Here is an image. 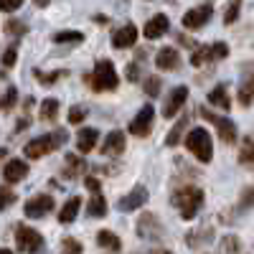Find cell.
<instances>
[{
  "label": "cell",
  "instance_id": "6da1fadb",
  "mask_svg": "<svg viewBox=\"0 0 254 254\" xmlns=\"http://www.w3.org/2000/svg\"><path fill=\"white\" fill-rule=\"evenodd\" d=\"M173 206L181 211V219L190 221L196 214H198V208L203 206V190L196 188V186H178L173 190V196H171Z\"/></svg>",
  "mask_w": 254,
  "mask_h": 254
},
{
  "label": "cell",
  "instance_id": "7a4b0ae2",
  "mask_svg": "<svg viewBox=\"0 0 254 254\" xmlns=\"http://www.w3.org/2000/svg\"><path fill=\"white\" fill-rule=\"evenodd\" d=\"M87 84H92L94 92H110V89H117L120 84V76H117V69L112 61H97L94 66V74L87 76Z\"/></svg>",
  "mask_w": 254,
  "mask_h": 254
},
{
  "label": "cell",
  "instance_id": "3957f363",
  "mask_svg": "<svg viewBox=\"0 0 254 254\" xmlns=\"http://www.w3.org/2000/svg\"><path fill=\"white\" fill-rule=\"evenodd\" d=\"M186 147L193 153L201 163H208L214 158V145H211V135L203 130V127H193L188 135H186Z\"/></svg>",
  "mask_w": 254,
  "mask_h": 254
},
{
  "label": "cell",
  "instance_id": "277c9868",
  "mask_svg": "<svg viewBox=\"0 0 254 254\" xmlns=\"http://www.w3.org/2000/svg\"><path fill=\"white\" fill-rule=\"evenodd\" d=\"M64 140H66V137H64V132L56 130L54 135H41V137H33L31 142H26L23 153H26V158H44L51 150H56Z\"/></svg>",
  "mask_w": 254,
  "mask_h": 254
},
{
  "label": "cell",
  "instance_id": "5b68a950",
  "mask_svg": "<svg viewBox=\"0 0 254 254\" xmlns=\"http://www.w3.org/2000/svg\"><path fill=\"white\" fill-rule=\"evenodd\" d=\"M15 247L23 254H36V252H41V247H44V237H41L36 229L20 224L15 229Z\"/></svg>",
  "mask_w": 254,
  "mask_h": 254
},
{
  "label": "cell",
  "instance_id": "8992f818",
  "mask_svg": "<svg viewBox=\"0 0 254 254\" xmlns=\"http://www.w3.org/2000/svg\"><path fill=\"white\" fill-rule=\"evenodd\" d=\"M201 117L203 120H208L211 125L219 130V137L224 140V142H237V125L231 122V120H226V117H219V115H214V112H208L206 107L201 110Z\"/></svg>",
  "mask_w": 254,
  "mask_h": 254
},
{
  "label": "cell",
  "instance_id": "52a82bcc",
  "mask_svg": "<svg viewBox=\"0 0 254 254\" xmlns=\"http://www.w3.org/2000/svg\"><path fill=\"white\" fill-rule=\"evenodd\" d=\"M153 117H155L153 104H145V107H142V110L132 117V122H130V135H135V137L150 135V130H153Z\"/></svg>",
  "mask_w": 254,
  "mask_h": 254
},
{
  "label": "cell",
  "instance_id": "ba28073f",
  "mask_svg": "<svg viewBox=\"0 0 254 254\" xmlns=\"http://www.w3.org/2000/svg\"><path fill=\"white\" fill-rule=\"evenodd\" d=\"M51 211H54V198L51 196H44V193L28 198V203L23 206V214L28 219H44L46 214H51Z\"/></svg>",
  "mask_w": 254,
  "mask_h": 254
},
{
  "label": "cell",
  "instance_id": "9c48e42d",
  "mask_svg": "<svg viewBox=\"0 0 254 254\" xmlns=\"http://www.w3.org/2000/svg\"><path fill=\"white\" fill-rule=\"evenodd\" d=\"M137 234H140L142 239H153V242L163 239V226H160L158 216H153V214H142V216L137 219Z\"/></svg>",
  "mask_w": 254,
  "mask_h": 254
},
{
  "label": "cell",
  "instance_id": "30bf717a",
  "mask_svg": "<svg viewBox=\"0 0 254 254\" xmlns=\"http://www.w3.org/2000/svg\"><path fill=\"white\" fill-rule=\"evenodd\" d=\"M211 15H214V8H211V5L190 8V10L183 15V28L196 31V28H201V26H206V23H208V18H211Z\"/></svg>",
  "mask_w": 254,
  "mask_h": 254
},
{
  "label": "cell",
  "instance_id": "8fae6325",
  "mask_svg": "<svg viewBox=\"0 0 254 254\" xmlns=\"http://www.w3.org/2000/svg\"><path fill=\"white\" fill-rule=\"evenodd\" d=\"M186 97H188V89L186 87H176L173 92H171V97L165 99V104H163V117H176L178 115V110L186 104Z\"/></svg>",
  "mask_w": 254,
  "mask_h": 254
},
{
  "label": "cell",
  "instance_id": "7c38bea8",
  "mask_svg": "<svg viewBox=\"0 0 254 254\" xmlns=\"http://www.w3.org/2000/svg\"><path fill=\"white\" fill-rule=\"evenodd\" d=\"M168 28H171V20H168V15L158 13V15H153V18L145 23V38L155 41V38L165 36V33H168Z\"/></svg>",
  "mask_w": 254,
  "mask_h": 254
},
{
  "label": "cell",
  "instance_id": "4fadbf2b",
  "mask_svg": "<svg viewBox=\"0 0 254 254\" xmlns=\"http://www.w3.org/2000/svg\"><path fill=\"white\" fill-rule=\"evenodd\" d=\"M145 201H147V190H145L142 186H137V188H132L125 198H120L117 208H120V211H135V208L145 206Z\"/></svg>",
  "mask_w": 254,
  "mask_h": 254
},
{
  "label": "cell",
  "instance_id": "5bb4252c",
  "mask_svg": "<svg viewBox=\"0 0 254 254\" xmlns=\"http://www.w3.org/2000/svg\"><path fill=\"white\" fill-rule=\"evenodd\" d=\"M178 64H181V56H178V51L171 49V46L160 49L158 56H155V66H158L160 71H173V69H178Z\"/></svg>",
  "mask_w": 254,
  "mask_h": 254
},
{
  "label": "cell",
  "instance_id": "9a60e30c",
  "mask_svg": "<svg viewBox=\"0 0 254 254\" xmlns=\"http://www.w3.org/2000/svg\"><path fill=\"white\" fill-rule=\"evenodd\" d=\"M28 176V165L26 160H20V158H13L5 163V181L8 183H18V181H23Z\"/></svg>",
  "mask_w": 254,
  "mask_h": 254
},
{
  "label": "cell",
  "instance_id": "2e32d148",
  "mask_svg": "<svg viewBox=\"0 0 254 254\" xmlns=\"http://www.w3.org/2000/svg\"><path fill=\"white\" fill-rule=\"evenodd\" d=\"M135 41H137V28H135L132 23H127V26H122V28L115 33L112 44H115V49H130Z\"/></svg>",
  "mask_w": 254,
  "mask_h": 254
},
{
  "label": "cell",
  "instance_id": "e0dca14e",
  "mask_svg": "<svg viewBox=\"0 0 254 254\" xmlns=\"http://www.w3.org/2000/svg\"><path fill=\"white\" fill-rule=\"evenodd\" d=\"M125 150V132L115 130L104 137V145H102V155H120Z\"/></svg>",
  "mask_w": 254,
  "mask_h": 254
},
{
  "label": "cell",
  "instance_id": "ac0fdd59",
  "mask_svg": "<svg viewBox=\"0 0 254 254\" xmlns=\"http://www.w3.org/2000/svg\"><path fill=\"white\" fill-rule=\"evenodd\" d=\"M97 137H99V132L94 130V127H84V130H79V135H76V147H79V153L94 150Z\"/></svg>",
  "mask_w": 254,
  "mask_h": 254
},
{
  "label": "cell",
  "instance_id": "d6986e66",
  "mask_svg": "<svg viewBox=\"0 0 254 254\" xmlns=\"http://www.w3.org/2000/svg\"><path fill=\"white\" fill-rule=\"evenodd\" d=\"M79 206H81V198H79V196H71L66 203L61 206L59 221H61V224H71V221L76 219V214H79Z\"/></svg>",
  "mask_w": 254,
  "mask_h": 254
},
{
  "label": "cell",
  "instance_id": "ffe728a7",
  "mask_svg": "<svg viewBox=\"0 0 254 254\" xmlns=\"http://www.w3.org/2000/svg\"><path fill=\"white\" fill-rule=\"evenodd\" d=\"M208 102L214 104V107H219V110H231V99H229V92H226V87L224 84H219V87H214L211 89V94H208Z\"/></svg>",
  "mask_w": 254,
  "mask_h": 254
},
{
  "label": "cell",
  "instance_id": "44dd1931",
  "mask_svg": "<svg viewBox=\"0 0 254 254\" xmlns=\"http://www.w3.org/2000/svg\"><path fill=\"white\" fill-rule=\"evenodd\" d=\"M97 244H99V247H104V249H110V252H120V249H122L120 237H117V234H112V231H107V229L97 234Z\"/></svg>",
  "mask_w": 254,
  "mask_h": 254
},
{
  "label": "cell",
  "instance_id": "7402d4cb",
  "mask_svg": "<svg viewBox=\"0 0 254 254\" xmlns=\"http://www.w3.org/2000/svg\"><path fill=\"white\" fill-rule=\"evenodd\" d=\"M211 237H214V229H211V226H201L198 231H190V234L186 237V242H188V247H201Z\"/></svg>",
  "mask_w": 254,
  "mask_h": 254
},
{
  "label": "cell",
  "instance_id": "603a6c76",
  "mask_svg": "<svg viewBox=\"0 0 254 254\" xmlns=\"http://www.w3.org/2000/svg\"><path fill=\"white\" fill-rule=\"evenodd\" d=\"M239 102L244 104V107H249V104L254 102V74L252 76H244L242 87H239Z\"/></svg>",
  "mask_w": 254,
  "mask_h": 254
},
{
  "label": "cell",
  "instance_id": "cb8c5ba5",
  "mask_svg": "<svg viewBox=\"0 0 254 254\" xmlns=\"http://www.w3.org/2000/svg\"><path fill=\"white\" fill-rule=\"evenodd\" d=\"M87 214H89V216H94V219H102L104 214H107V201H104V198H102L99 193H94V196L89 198Z\"/></svg>",
  "mask_w": 254,
  "mask_h": 254
},
{
  "label": "cell",
  "instance_id": "d4e9b609",
  "mask_svg": "<svg viewBox=\"0 0 254 254\" xmlns=\"http://www.w3.org/2000/svg\"><path fill=\"white\" fill-rule=\"evenodd\" d=\"M84 168H87L84 158H79V155H66V163H64V173H66L69 178H71V176H76V173H81Z\"/></svg>",
  "mask_w": 254,
  "mask_h": 254
},
{
  "label": "cell",
  "instance_id": "484cf974",
  "mask_svg": "<svg viewBox=\"0 0 254 254\" xmlns=\"http://www.w3.org/2000/svg\"><path fill=\"white\" fill-rule=\"evenodd\" d=\"M186 125H188V117H181L178 122H176V127L171 132H168V137H165V145H178L181 142V135H183V130H186Z\"/></svg>",
  "mask_w": 254,
  "mask_h": 254
},
{
  "label": "cell",
  "instance_id": "4316f807",
  "mask_svg": "<svg viewBox=\"0 0 254 254\" xmlns=\"http://www.w3.org/2000/svg\"><path fill=\"white\" fill-rule=\"evenodd\" d=\"M54 41H56V44H81L84 36L79 31H61V33L54 36Z\"/></svg>",
  "mask_w": 254,
  "mask_h": 254
},
{
  "label": "cell",
  "instance_id": "83f0119b",
  "mask_svg": "<svg viewBox=\"0 0 254 254\" xmlns=\"http://www.w3.org/2000/svg\"><path fill=\"white\" fill-rule=\"evenodd\" d=\"M239 160L244 165H252L254 163V137H247L244 145H242V153H239Z\"/></svg>",
  "mask_w": 254,
  "mask_h": 254
},
{
  "label": "cell",
  "instance_id": "f1b7e54d",
  "mask_svg": "<svg viewBox=\"0 0 254 254\" xmlns=\"http://www.w3.org/2000/svg\"><path fill=\"white\" fill-rule=\"evenodd\" d=\"M221 249H224V254H239L242 252V242H239V237H224L221 239Z\"/></svg>",
  "mask_w": 254,
  "mask_h": 254
},
{
  "label": "cell",
  "instance_id": "f546056e",
  "mask_svg": "<svg viewBox=\"0 0 254 254\" xmlns=\"http://www.w3.org/2000/svg\"><path fill=\"white\" fill-rule=\"evenodd\" d=\"M59 115V102L56 99H46L41 104V120H54Z\"/></svg>",
  "mask_w": 254,
  "mask_h": 254
},
{
  "label": "cell",
  "instance_id": "4dcf8cb0",
  "mask_svg": "<svg viewBox=\"0 0 254 254\" xmlns=\"http://www.w3.org/2000/svg\"><path fill=\"white\" fill-rule=\"evenodd\" d=\"M208 59H211V46H196V51L190 54V64H193V66H201Z\"/></svg>",
  "mask_w": 254,
  "mask_h": 254
},
{
  "label": "cell",
  "instance_id": "1f68e13d",
  "mask_svg": "<svg viewBox=\"0 0 254 254\" xmlns=\"http://www.w3.org/2000/svg\"><path fill=\"white\" fill-rule=\"evenodd\" d=\"M15 99H18V89L15 87H8V92L3 94V99H0V110H3V112L13 110L15 107Z\"/></svg>",
  "mask_w": 254,
  "mask_h": 254
},
{
  "label": "cell",
  "instance_id": "d6a6232c",
  "mask_svg": "<svg viewBox=\"0 0 254 254\" xmlns=\"http://www.w3.org/2000/svg\"><path fill=\"white\" fill-rule=\"evenodd\" d=\"M239 10H242V0H231L229 8H226V15H224V23H226V26L234 23V20L239 18Z\"/></svg>",
  "mask_w": 254,
  "mask_h": 254
},
{
  "label": "cell",
  "instance_id": "836d02e7",
  "mask_svg": "<svg viewBox=\"0 0 254 254\" xmlns=\"http://www.w3.org/2000/svg\"><path fill=\"white\" fill-rule=\"evenodd\" d=\"M61 247H64V252H66V254H81V244L76 239H71V237H64L61 239Z\"/></svg>",
  "mask_w": 254,
  "mask_h": 254
},
{
  "label": "cell",
  "instance_id": "e575fe53",
  "mask_svg": "<svg viewBox=\"0 0 254 254\" xmlns=\"http://www.w3.org/2000/svg\"><path fill=\"white\" fill-rule=\"evenodd\" d=\"M254 206V186H249L244 193H242V201H239V211H247Z\"/></svg>",
  "mask_w": 254,
  "mask_h": 254
},
{
  "label": "cell",
  "instance_id": "d590c367",
  "mask_svg": "<svg viewBox=\"0 0 254 254\" xmlns=\"http://www.w3.org/2000/svg\"><path fill=\"white\" fill-rule=\"evenodd\" d=\"M13 201H15V193H13V190H8V188H0V211L8 208Z\"/></svg>",
  "mask_w": 254,
  "mask_h": 254
},
{
  "label": "cell",
  "instance_id": "8d00e7d4",
  "mask_svg": "<svg viewBox=\"0 0 254 254\" xmlns=\"http://www.w3.org/2000/svg\"><path fill=\"white\" fill-rule=\"evenodd\" d=\"M145 92L150 94V97H158V92H160V79L158 76H150L145 81Z\"/></svg>",
  "mask_w": 254,
  "mask_h": 254
},
{
  "label": "cell",
  "instance_id": "74e56055",
  "mask_svg": "<svg viewBox=\"0 0 254 254\" xmlns=\"http://www.w3.org/2000/svg\"><path fill=\"white\" fill-rule=\"evenodd\" d=\"M23 5V0H0V10L3 13H13Z\"/></svg>",
  "mask_w": 254,
  "mask_h": 254
},
{
  "label": "cell",
  "instance_id": "f35d334b",
  "mask_svg": "<svg viewBox=\"0 0 254 254\" xmlns=\"http://www.w3.org/2000/svg\"><path fill=\"white\" fill-rule=\"evenodd\" d=\"M229 56V46L226 44H214L211 46V59H226Z\"/></svg>",
  "mask_w": 254,
  "mask_h": 254
},
{
  "label": "cell",
  "instance_id": "ab89813d",
  "mask_svg": "<svg viewBox=\"0 0 254 254\" xmlns=\"http://www.w3.org/2000/svg\"><path fill=\"white\" fill-rule=\"evenodd\" d=\"M84 115H87V112H84V107H71L69 110V122L71 125H79L84 120Z\"/></svg>",
  "mask_w": 254,
  "mask_h": 254
},
{
  "label": "cell",
  "instance_id": "60d3db41",
  "mask_svg": "<svg viewBox=\"0 0 254 254\" xmlns=\"http://www.w3.org/2000/svg\"><path fill=\"white\" fill-rule=\"evenodd\" d=\"M5 31H10V33H15V36H23V33H26V26H23V23H15V20H8Z\"/></svg>",
  "mask_w": 254,
  "mask_h": 254
},
{
  "label": "cell",
  "instance_id": "b9f144b4",
  "mask_svg": "<svg viewBox=\"0 0 254 254\" xmlns=\"http://www.w3.org/2000/svg\"><path fill=\"white\" fill-rule=\"evenodd\" d=\"M3 66H15V49L3 51Z\"/></svg>",
  "mask_w": 254,
  "mask_h": 254
},
{
  "label": "cell",
  "instance_id": "7bdbcfd3",
  "mask_svg": "<svg viewBox=\"0 0 254 254\" xmlns=\"http://www.w3.org/2000/svg\"><path fill=\"white\" fill-rule=\"evenodd\" d=\"M84 186H87L92 193H99V181H97V178H92V176H89V178H84Z\"/></svg>",
  "mask_w": 254,
  "mask_h": 254
},
{
  "label": "cell",
  "instance_id": "ee69618b",
  "mask_svg": "<svg viewBox=\"0 0 254 254\" xmlns=\"http://www.w3.org/2000/svg\"><path fill=\"white\" fill-rule=\"evenodd\" d=\"M36 76H38V81H41V84H54V81H56V76H61V74H49V76H46V74L36 71Z\"/></svg>",
  "mask_w": 254,
  "mask_h": 254
},
{
  "label": "cell",
  "instance_id": "f6af8a7d",
  "mask_svg": "<svg viewBox=\"0 0 254 254\" xmlns=\"http://www.w3.org/2000/svg\"><path fill=\"white\" fill-rule=\"evenodd\" d=\"M127 79L130 81H137L140 76H137V64H130V66H127Z\"/></svg>",
  "mask_w": 254,
  "mask_h": 254
},
{
  "label": "cell",
  "instance_id": "bcb514c9",
  "mask_svg": "<svg viewBox=\"0 0 254 254\" xmlns=\"http://www.w3.org/2000/svg\"><path fill=\"white\" fill-rule=\"evenodd\" d=\"M33 3H36L38 8H46V5H49V0H33Z\"/></svg>",
  "mask_w": 254,
  "mask_h": 254
},
{
  "label": "cell",
  "instance_id": "7dc6e473",
  "mask_svg": "<svg viewBox=\"0 0 254 254\" xmlns=\"http://www.w3.org/2000/svg\"><path fill=\"white\" fill-rule=\"evenodd\" d=\"M150 254H173V252H168V249H153Z\"/></svg>",
  "mask_w": 254,
  "mask_h": 254
},
{
  "label": "cell",
  "instance_id": "c3c4849f",
  "mask_svg": "<svg viewBox=\"0 0 254 254\" xmlns=\"http://www.w3.org/2000/svg\"><path fill=\"white\" fill-rule=\"evenodd\" d=\"M3 158H8V150H5V147H0V160H3Z\"/></svg>",
  "mask_w": 254,
  "mask_h": 254
},
{
  "label": "cell",
  "instance_id": "681fc988",
  "mask_svg": "<svg viewBox=\"0 0 254 254\" xmlns=\"http://www.w3.org/2000/svg\"><path fill=\"white\" fill-rule=\"evenodd\" d=\"M0 254H13L10 249H0Z\"/></svg>",
  "mask_w": 254,
  "mask_h": 254
}]
</instances>
